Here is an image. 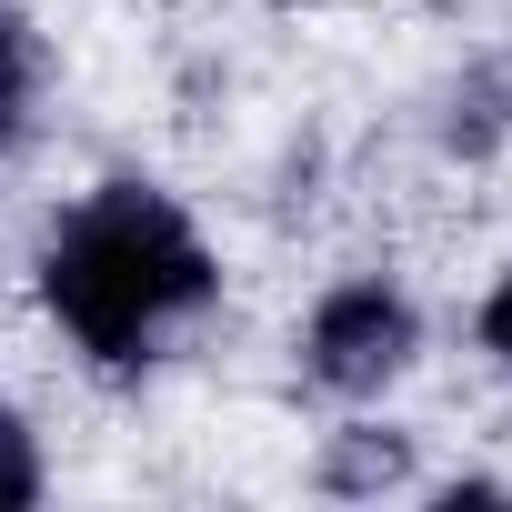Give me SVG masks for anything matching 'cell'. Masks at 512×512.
I'll return each instance as SVG.
<instances>
[{"instance_id":"cell-1","label":"cell","mask_w":512,"mask_h":512,"mask_svg":"<svg viewBox=\"0 0 512 512\" xmlns=\"http://www.w3.org/2000/svg\"><path fill=\"white\" fill-rule=\"evenodd\" d=\"M211 292H221L211 241H201V231L181 221V201L151 191V181H101V191L51 231V251H41V302H51L61 332H71L91 362H111V372L151 362L191 312H211Z\"/></svg>"},{"instance_id":"cell-2","label":"cell","mask_w":512,"mask_h":512,"mask_svg":"<svg viewBox=\"0 0 512 512\" xmlns=\"http://www.w3.org/2000/svg\"><path fill=\"white\" fill-rule=\"evenodd\" d=\"M412 342H422V322H412V302L392 292V282H342L322 312H312V332H302V362H312V382L322 392H382L402 362H412Z\"/></svg>"},{"instance_id":"cell-3","label":"cell","mask_w":512,"mask_h":512,"mask_svg":"<svg viewBox=\"0 0 512 512\" xmlns=\"http://www.w3.org/2000/svg\"><path fill=\"white\" fill-rule=\"evenodd\" d=\"M31 111H41V41H31V21L11 0H0V161L31 141Z\"/></svg>"},{"instance_id":"cell-4","label":"cell","mask_w":512,"mask_h":512,"mask_svg":"<svg viewBox=\"0 0 512 512\" xmlns=\"http://www.w3.org/2000/svg\"><path fill=\"white\" fill-rule=\"evenodd\" d=\"M322 482L332 492H392V482H412V442L402 432H342L332 462H322Z\"/></svg>"},{"instance_id":"cell-5","label":"cell","mask_w":512,"mask_h":512,"mask_svg":"<svg viewBox=\"0 0 512 512\" xmlns=\"http://www.w3.org/2000/svg\"><path fill=\"white\" fill-rule=\"evenodd\" d=\"M41 502V442L21 432V412L0 402V512H31Z\"/></svg>"},{"instance_id":"cell-6","label":"cell","mask_w":512,"mask_h":512,"mask_svg":"<svg viewBox=\"0 0 512 512\" xmlns=\"http://www.w3.org/2000/svg\"><path fill=\"white\" fill-rule=\"evenodd\" d=\"M482 352L512 372V272H502V282H492V302H482Z\"/></svg>"}]
</instances>
